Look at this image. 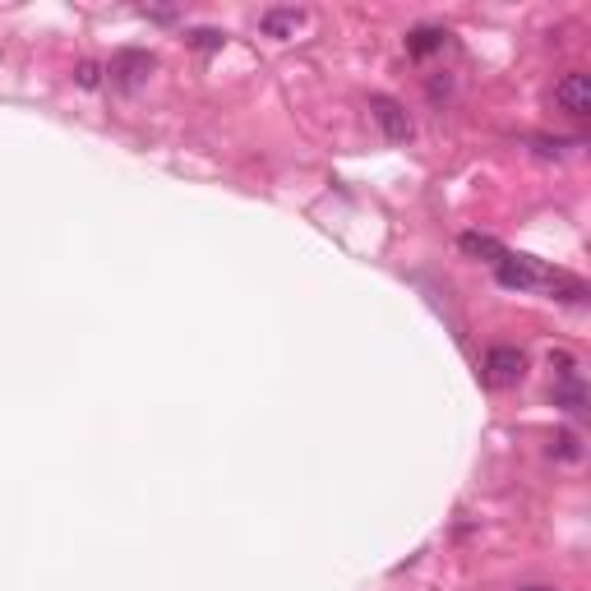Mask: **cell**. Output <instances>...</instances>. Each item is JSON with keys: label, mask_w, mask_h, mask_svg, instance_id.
<instances>
[{"label": "cell", "mask_w": 591, "mask_h": 591, "mask_svg": "<svg viewBox=\"0 0 591 591\" xmlns=\"http://www.w3.org/2000/svg\"><path fill=\"white\" fill-rule=\"evenodd\" d=\"M495 282L504 291H555L559 301H573V305L587 296L582 278L559 273V268H545L541 259H527V254H504L495 264Z\"/></svg>", "instance_id": "cell-1"}, {"label": "cell", "mask_w": 591, "mask_h": 591, "mask_svg": "<svg viewBox=\"0 0 591 591\" xmlns=\"http://www.w3.org/2000/svg\"><path fill=\"white\" fill-rule=\"evenodd\" d=\"M153 70H157V56L153 51H144V47H121L116 56H111V65H107V84L116 88V93H125V97H134L139 88L153 79Z\"/></svg>", "instance_id": "cell-2"}, {"label": "cell", "mask_w": 591, "mask_h": 591, "mask_svg": "<svg viewBox=\"0 0 591 591\" xmlns=\"http://www.w3.org/2000/svg\"><path fill=\"white\" fill-rule=\"evenodd\" d=\"M481 374L490 388H513V384H522V374H527V356H522L518 347H490L485 351Z\"/></svg>", "instance_id": "cell-3"}, {"label": "cell", "mask_w": 591, "mask_h": 591, "mask_svg": "<svg viewBox=\"0 0 591 591\" xmlns=\"http://www.w3.org/2000/svg\"><path fill=\"white\" fill-rule=\"evenodd\" d=\"M370 116H374V125L384 130L388 144H407V139H411V116H407V107H402L398 97L374 93L370 97Z\"/></svg>", "instance_id": "cell-4"}, {"label": "cell", "mask_w": 591, "mask_h": 591, "mask_svg": "<svg viewBox=\"0 0 591 591\" xmlns=\"http://www.w3.org/2000/svg\"><path fill=\"white\" fill-rule=\"evenodd\" d=\"M555 107L568 116H591V79L582 70H568L555 84Z\"/></svg>", "instance_id": "cell-5"}, {"label": "cell", "mask_w": 591, "mask_h": 591, "mask_svg": "<svg viewBox=\"0 0 591 591\" xmlns=\"http://www.w3.org/2000/svg\"><path fill=\"white\" fill-rule=\"evenodd\" d=\"M550 398H555L559 411H568V416H582V411H587V384H582V374H578V370L555 374V388H550Z\"/></svg>", "instance_id": "cell-6"}, {"label": "cell", "mask_w": 591, "mask_h": 591, "mask_svg": "<svg viewBox=\"0 0 591 591\" xmlns=\"http://www.w3.org/2000/svg\"><path fill=\"white\" fill-rule=\"evenodd\" d=\"M301 24H305V10H296V5H273V10L259 14V33L278 37V42L296 37V28H301Z\"/></svg>", "instance_id": "cell-7"}, {"label": "cell", "mask_w": 591, "mask_h": 591, "mask_svg": "<svg viewBox=\"0 0 591 591\" xmlns=\"http://www.w3.org/2000/svg\"><path fill=\"white\" fill-rule=\"evenodd\" d=\"M448 47V28L439 24H416L407 33V56L411 61H425V56H435V51Z\"/></svg>", "instance_id": "cell-8"}, {"label": "cell", "mask_w": 591, "mask_h": 591, "mask_svg": "<svg viewBox=\"0 0 591 591\" xmlns=\"http://www.w3.org/2000/svg\"><path fill=\"white\" fill-rule=\"evenodd\" d=\"M458 250L462 254H471V259H485V264H499L504 259V245L495 241V236H481V231H462L458 236Z\"/></svg>", "instance_id": "cell-9"}, {"label": "cell", "mask_w": 591, "mask_h": 591, "mask_svg": "<svg viewBox=\"0 0 591 591\" xmlns=\"http://www.w3.org/2000/svg\"><path fill=\"white\" fill-rule=\"evenodd\" d=\"M550 458H559V462H582V439L573 435V430H559V435L550 439Z\"/></svg>", "instance_id": "cell-10"}, {"label": "cell", "mask_w": 591, "mask_h": 591, "mask_svg": "<svg viewBox=\"0 0 591 591\" xmlns=\"http://www.w3.org/2000/svg\"><path fill=\"white\" fill-rule=\"evenodd\" d=\"M185 42H190L194 51H222L227 47V33H222V28H190Z\"/></svg>", "instance_id": "cell-11"}, {"label": "cell", "mask_w": 591, "mask_h": 591, "mask_svg": "<svg viewBox=\"0 0 591 591\" xmlns=\"http://www.w3.org/2000/svg\"><path fill=\"white\" fill-rule=\"evenodd\" d=\"M568 148H582V139H550V134H536V139H531V153L536 157H564Z\"/></svg>", "instance_id": "cell-12"}, {"label": "cell", "mask_w": 591, "mask_h": 591, "mask_svg": "<svg viewBox=\"0 0 591 591\" xmlns=\"http://www.w3.org/2000/svg\"><path fill=\"white\" fill-rule=\"evenodd\" d=\"M102 74H107V70H102L97 61H79V65H74V84H79V88H102Z\"/></svg>", "instance_id": "cell-13"}, {"label": "cell", "mask_w": 591, "mask_h": 591, "mask_svg": "<svg viewBox=\"0 0 591 591\" xmlns=\"http://www.w3.org/2000/svg\"><path fill=\"white\" fill-rule=\"evenodd\" d=\"M425 93H430V102H435V107H444L448 97H453V79H448V74H430Z\"/></svg>", "instance_id": "cell-14"}, {"label": "cell", "mask_w": 591, "mask_h": 591, "mask_svg": "<svg viewBox=\"0 0 591 591\" xmlns=\"http://www.w3.org/2000/svg\"><path fill=\"white\" fill-rule=\"evenodd\" d=\"M144 19H153V24H176L181 14L176 10H144Z\"/></svg>", "instance_id": "cell-15"}, {"label": "cell", "mask_w": 591, "mask_h": 591, "mask_svg": "<svg viewBox=\"0 0 591 591\" xmlns=\"http://www.w3.org/2000/svg\"><path fill=\"white\" fill-rule=\"evenodd\" d=\"M518 591H555V587H518Z\"/></svg>", "instance_id": "cell-16"}]
</instances>
